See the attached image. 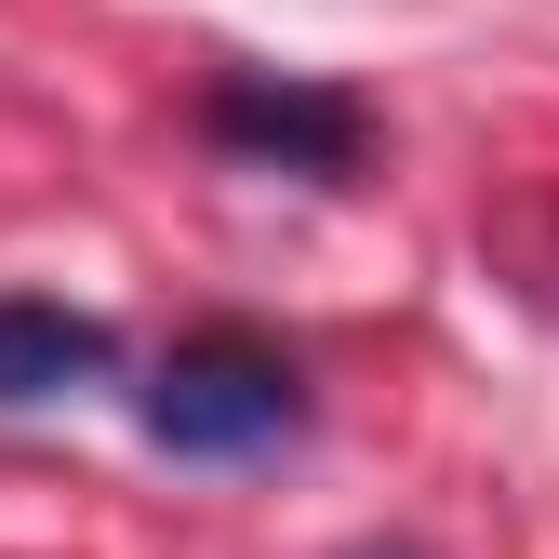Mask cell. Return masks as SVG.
<instances>
[{
    "label": "cell",
    "mask_w": 559,
    "mask_h": 559,
    "mask_svg": "<svg viewBox=\"0 0 559 559\" xmlns=\"http://www.w3.org/2000/svg\"><path fill=\"white\" fill-rule=\"evenodd\" d=\"M133 427H147L174 466H240V453L307 440V373H294V346L214 320V333L160 346V373L133 386Z\"/></svg>",
    "instance_id": "1"
},
{
    "label": "cell",
    "mask_w": 559,
    "mask_h": 559,
    "mask_svg": "<svg viewBox=\"0 0 559 559\" xmlns=\"http://www.w3.org/2000/svg\"><path fill=\"white\" fill-rule=\"evenodd\" d=\"M200 133H214L227 160L253 174H307V187H346L373 160V107L346 81H280V67H227L214 94H200Z\"/></svg>",
    "instance_id": "2"
},
{
    "label": "cell",
    "mask_w": 559,
    "mask_h": 559,
    "mask_svg": "<svg viewBox=\"0 0 559 559\" xmlns=\"http://www.w3.org/2000/svg\"><path fill=\"white\" fill-rule=\"evenodd\" d=\"M120 373V333L94 307H53V294H0V413H40L67 386H107Z\"/></svg>",
    "instance_id": "3"
},
{
    "label": "cell",
    "mask_w": 559,
    "mask_h": 559,
    "mask_svg": "<svg viewBox=\"0 0 559 559\" xmlns=\"http://www.w3.org/2000/svg\"><path fill=\"white\" fill-rule=\"evenodd\" d=\"M346 559H427V546H346Z\"/></svg>",
    "instance_id": "4"
}]
</instances>
